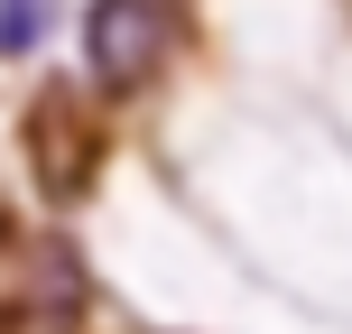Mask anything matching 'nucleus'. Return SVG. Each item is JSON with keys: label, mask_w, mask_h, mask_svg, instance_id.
I'll use <instances>...</instances> for the list:
<instances>
[{"label": "nucleus", "mask_w": 352, "mask_h": 334, "mask_svg": "<svg viewBox=\"0 0 352 334\" xmlns=\"http://www.w3.org/2000/svg\"><path fill=\"white\" fill-rule=\"evenodd\" d=\"M195 0H84L74 37H84V84L93 103H140L148 84L176 65Z\"/></svg>", "instance_id": "nucleus-1"}, {"label": "nucleus", "mask_w": 352, "mask_h": 334, "mask_svg": "<svg viewBox=\"0 0 352 334\" xmlns=\"http://www.w3.org/2000/svg\"><path fill=\"white\" fill-rule=\"evenodd\" d=\"M10 334H84L93 325V269H84V242L47 232V242L19 251V288L0 306Z\"/></svg>", "instance_id": "nucleus-2"}, {"label": "nucleus", "mask_w": 352, "mask_h": 334, "mask_svg": "<svg viewBox=\"0 0 352 334\" xmlns=\"http://www.w3.org/2000/svg\"><path fill=\"white\" fill-rule=\"evenodd\" d=\"M19 149H28L37 186H47L56 205H74V195L93 186V158H102V130H93V93L47 84V93L28 103V121H19Z\"/></svg>", "instance_id": "nucleus-3"}, {"label": "nucleus", "mask_w": 352, "mask_h": 334, "mask_svg": "<svg viewBox=\"0 0 352 334\" xmlns=\"http://www.w3.org/2000/svg\"><path fill=\"white\" fill-rule=\"evenodd\" d=\"M47 10L56 0H0V56H28L47 37Z\"/></svg>", "instance_id": "nucleus-4"}]
</instances>
